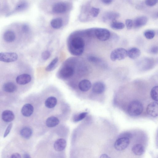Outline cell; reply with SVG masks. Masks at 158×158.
Here are the masks:
<instances>
[{"label": "cell", "mask_w": 158, "mask_h": 158, "mask_svg": "<svg viewBox=\"0 0 158 158\" xmlns=\"http://www.w3.org/2000/svg\"><path fill=\"white\" fill-rule=\"evenodd\" d=\"M28 6V4L25 2H22L16 6L15 11H20L26 9Z\"/></svg>", "instance_id": "4dcf8cb0"}, {"label": "cell", "mask_w": 158, "mask_h": 158, "mask_svg": "<svg viewBox=\"0 0 158 158\" xmlns=\"http://www.w3.org/2000/svg\"><path fill=\"white\" fill-rule=\"evenodd\" d=\"M12 126L13 124L11 123H10L9 125L8 126L4 133V138H5L10 134L12 127Z\"/></svg>", "instance_id": "e575fe53"}, {"label": "cell", "mask_w": 158, "mask_h": 158, "mask_svg": "<svg viewBox=\"0 0 158 158\" xmlns=\"http://www.w3.org/2000/svg\"><path fill=\"white\" fill-rule=\"evenodd\" d=\"M132 137V135L131 133L126 132V133H124V134H122L120 137H126L129 139L130 138H131Z\"/></svg>", "instance_id": "f35d334b"}, {"label": "cell", "mask_w": 158, "mask_h": 158, "mask_svg": "<svg viewBox=\"0 0 158 158\" xmlns=\"http://www.w3.org/2000/svg\"><path fill=\"white\" fill-rule=\"evenodd\" d=\"M132 151L133 153L136 155L140 156L144 153L145 149L144 146L140 144H137L132 148Z\"/></svg>", "instance_id": "d6986e66"}, {"label": "cell", "mask_w": 158, "mask_h": 158, "mask_svg": "<svg viewBox=\"0 0 158 158\" xmlns=\"http://www.w3.org/2000/svg\"><path fill=\"white\" fill-rule=\"evenodd\" d=\"M85 47L84 40L79 37H74L71 40L69 46L70 53L74 56H80L84 52Z\"/></svg>", "instance_id": "6da1fadb"}, {"label": "cell", "mask_w": 158, "mask_h": 158, "mask_svg": "<svg viewBox=\"0 0 158 158\" xmlns=\"http://www.w3.org/2000/svg\"><path fill=\"white\" fill-rule=\"evenodd\" d=\"M110 157H109L106 154H102L101 157H100V158H109Z\"/></svg>", "instance_id": "7bdbcfd3"}, {"label": "cell", "mask_w": 158, "mask_h": 158, "mask_svg": "<svg viewBox=\"0 0 158 158\" xmlns=\"http://www.w3.org/2000/svg\"><path fill=\"white\" fill-rule=\"evenodd\" d=\"M68 9L67 4L63 2L55 4L52 7L53 11L57 14H62L65 12Z\"/></svg>", "instance_id": "ba28073f"}, {"label": "cell", "mask_w": 158, "mask_h": 158, "mask_svg": "<svg viewBox=\"0 0 158 158\" xmlns=\"http://www.w3.org/2000/svg\"><path fill=\"white\" fill-rule=\"evenodd\" d=\"M130 143L129 138L126 137H120L115 141L114 147L116 150L122 151L128 147Z\"/></svg>", "instance_id": "5b68a950"}, {"label": "cell", "mask_w": 158, "mask_h": 158, "mask_svg": "<svg viewBox=\"0 0 158 158\" xmlns=\"http://www.w3.org/2000/svg\"><path fill=\"white\" fill-rule=\"evenodd\" d=\"M144 35L147 39H152L155 36V32L152 30H148L144 32Z\"/></svg>", "instance_id": "f1b7e54d"}, {"label": "cell", "mask_w": 158, "mask_h": 158, "mask_svg": "<svg viewBox=\"0 0 158 158\" xmlns=\"http://www.w3.org/2000/svg\"><path fill=\"white\" fill-rule=\"evenodd\" d=\"M87 114V112H85L76 115L74 116L73 121L75 122H77L82 120L86 117Z\"/></svg>", "instance_id": "f546056e"}, {"label": "cell", "mask_w": 158, "mask_h": 158, "mask_svg": "<svg viewBox=\"0 0 158 158\" xmlns=\"http://www.w3.org/2000/svg\"><path fill=\"white\" fill-rule=\"evenodd\" d=\"M92 85L90 82L87 79H84L80 81L79 87V89L83 92H87L91 88Z\"/></svg>", "instance_id": "9a60e30c"}, {"label": "cell", "mask_w": 158, "mask_h": 158, "mask_svg": "<svg viewBox=\"0 0 158 158\" xmlns=\"http://www.w3.org/2000/svg\"><path fill=\"white\" fill-rule=\"evenodd\" d=\"M32 78L30 75L23 74L18 76L16 79V82L19 85H24L28 84L31 80Z\"/></svg>", "instance_id": "7c38bea8"}, {"label": "cell", "mask_w": 158, "mask_h": 158, "mask_svg": "<svg viewBox=\"0 0 158 158\" xmlns=\"http://www.w3.org/2000/svg\"><path fill=\"white\" fill-rule=\"evenodd\" d=\"M60 123V120L54 116L48 118L46 121V124L49 127H54L57 126Z\"/></svg>", "instance_id": "44dd1931"}, {"label": "cell", "mask_w": 158, "mask_h": 158, "mask_svg": "<svg viewBox=\"0 0 158 158\" xmlns=\"http://www.w3.org/2000/svg\"><path fill=\"white\" fill-rule=\"evenodd\" d=\"M147 22L148 18L146 16H139L133 22V26L136 28H139L145 26Z\"/></svg>", "instance_id": "4fadbf2b"}, {"label": "cell", "mask_w": 158, "mask_h": 158, "mask_svg": "<svg viewBox=\"0 0 158 158\" xmlns=\"http://www.w3.org/2000/svg\"><path fill=\"white\" fill-rule=\"evenodd\" d=\"M150 52L152 54H157L158 51V47L157 46H154L151 48Z\"/></svg>", "instance_id": "74e56055"}, {"label": "cell", "mask_w": 158, "mask_h": 158, "mask_svg": "<svg viewBox=\"0 0 158 158\" xmlns=\"http://www.w3.org/2000/svg\"><path fill=\"white\" fill-rule=\"evenodd\" d=\"M147 114L153 117H157L158 114V105L157 101L151 103L149 104L147 108Z\"/></svg>", "instance_id": "52a82bcc"}, {"label": "cell", "mask_w": 158, "mask_h": 158, "mask_svg": "<svg viewBox=\"0 0 158 158\" xmlns=\"http://www.w3.org/2000/svg\"><path fill=\"white\" fill-rule=\"evenodd\" d=\"M23 29L24 32H27L29 30V27L26 25H24L23 27Z\"/></svg>", "instance_id": "b9f144b4"}, {"label": "cell", "mask_w": 158, "mask_h": 158, "mask_svg": "<svg viewBox=\"0 0 158 158\" xmlns=\"http://www.w3.org/2000/svg\"><path fill=\"white\" fill-rule=\"evenodd\" d=\"M59 61L57 57L55 58L47 66L46 70L47 71H51L53 70L55 66Z\"/></svg>", "instance_id": "4316f807"}, {"label": "cell", "mask_w": 158, "mask_h": 158, "mask_svg": "<svg viewBox=\"0 0 158 158\" xmlns=\"http://www.w3.org/2000/svg\"><path fill=\"white\" fill-rule=\"evenodd\" d=\"M102 2L106 4H109L111 3L113 0H101Z\"/></svg>", "instance_id": "ab89813d"}, {"label": "cell", "mask_w": 158, "mask_h": 158, "mask_svg": "<svg viewBox=\"0 0 158 158\" xmlns=\"http://www.w3.org/2000/svg\"><path fill=\"white\" fill-rule=\"evenodd\" d=\"M34 108L30 104L24 105L22 107L21 112L22 115L26 117H29L34 112Z\"/></svg>", "instance_id": "5bb4252c"}, {"label": "cell", "mask_w": 158, "mask_h": 158, "mask_svg": "<svg viewBox=\"0 0 158 158\" xmlns=\"http://www.w3.org/2000/svg\"><path fill=\"white\" fill-rule=\"evenodd\" d=\"M88 60L94 63H97L100 62L101 60L98 58L93 56H90L88 57Z\"/></svg>", "instance_id": "8d00e7d4"}, {"label": "cell", "mask_w": 158, "mask_h": 158, "mask_svg": "<svg viewBox=\"0 0 158 158\" xmlns=\"http://www.w3.org/2000/svg\"><path fill=\"white\" fill-rule=\"evenodd\" d=\"M128 56L127 51L123 48H118L112 51L110 54L111 60L113 61L121 60Z\"/></svg>", "instance_id": "3957f363"}, {"label": "cell", "mask_w": 158, "mask_h": 158, "mask_svg": "<svg viewBox=\"0 0 158 158\" xmlns=\"http://www.w3.org/2000/svg\"><path fill=\"white\" fill-rule=\"evenodd\" d=\"M95 36L98 39L101 41L109 40L111 36L109 30L104 28H95Z\"/></svg>", "instance_id": "277c9868"}, {"label": "cell", "mask_w": 158, "mask_h": 158, "mask_svg": "<svg viewBox=\"0 0 158 158\" xmlns=\"http://www.w3.org/2000/svg\"><path fill=\"white\" fill-rule=\"evenodd\" d=\"M18 59L17 54L13 52L0 53V61L5 62H13Z\"/></svg>", "instance_id": "8992f818"}, {"label": "cell", "mask_w": 158, "mask_h": 158, "mask_svg": "<svg viewBox=\"0 0 158 158\" xmlns=\"http://www.w3.org/2000/svg\"><path fill=\"white\" fill-rule=\"evenodd\" d=\"M105 85L102 82L98 81L94 83L92 87L93 92L97 94L103 93L105 90Z\"/></svg>", "instance_id": "30bf717a"}, {"label": "cell", "mask_w": 158, "mask_h": 158, "mask_svg": "<svg viewBox=\"0 0 158 158\" xmlns=\"http://www.w3.org/2000/svg\"><path fill=\"white\" fill-rule=\"evenodd\" d=\"M51 26L54 29H60L63 25L62 20L60 18L54 19L51 21Z\"/></svg>", "instance_id": "cb8c5ba5"}, {"label": "cell", "mask_w": 158, "mask_h": 158, "mask_svg": "<svg viewBox=\"0 0 158 158\" xmlns=\"http://www.w3.org/2000/svg\"><path fill=\"white\" fill-rule=\"evenodd\" d=\"M120 14L119 13L114 12H107L104 14L103 16V20L104 22H113L119 18Z\"/></svg>", "instance_id": "9c48e42d"}, {"label": "cell", "mask_w": 158, "mask_h": 158, "mask_svg": "<svg viewBox=\"0 0 158 158\" xmlns=\"http://www.w3.org/2000/svg\"><path fill=\"white\" fill-rule=\"evenodd\" d=\"M111 27L115 30H121L123 29L125 27L124 24L122 22L114 21L112 22Z\"/></svg>", "instance_id": "484cf974"}, {"label": "cell", "mask_w": 158, "mask_h": 158, "mask_svg": "<svg viewBox=\"0 0 158 158\" xmlns=\"http://www.w3.org/2000/svg\"><path fill=\"white\" fill-rule=\"evenodd\" d=\"M158 0H146L145 3L148 6L153 7L157 3Z\"/></svg>", "instance_id": "836d02e7"}, {"label": "cell", "mask_w": 158, "mask_h": 158, "mask_svg": "<svg viewBox=\"0 0 158 158\" xmlns=\"http://www.w3.org/2000/svg\"><path fill=\"white\" fill-rule=\"evenodd\" d=\"M126 25L128 29H132L133 26V21L131 19H127L125 21Z\"/></svg>", "instance_id": "d590c367"}, {"label": "cell", "mask_w": 158, "mask_h": 158, "mask_svg": "<svg viewBox=\"0 0 158 158\" xmlns=\"http://www.w3.org/2000/svg\"><path fill=\"white\" fill-rule=\"evenodd\" d=\"M3 89L6 92L13 93L16 90L17 87L14 83L12 82H8L5 83L4 85Z\"/></svg>", "instance_id": "603a6c76"}, {"label": "cell", "mask_w": 158, "mask_h": 158, "mask_svg": "<svg viewBox=\"0 0 158 158\" xmlns=\"http://www.w3.org/2000/svg\"><path fill=\"white\" fill-rule=\"evenodd\" d=\"M57 102V99L55 97H51L47 99L45 101V104L47 107L52 108L55 106Z\"/></svg>", "instance_id": "d4e9b609"}, {"label": "cell", "mask_w": 158, "mask_h": 158, "mask_svg": "<svg viewBox=\"0 0 158 158\" xmlns=\"http://www.w3.org/2000/svg\"><path fill=\"white\" fill-rule=\"evenodd\" d=\"M73 68L70 66H66L60 72V76L62 78L67 79L71 77L74 74Z\"/></svg>", "instance_id": "8fae6325"}, {"label": "cell", "mask_w": 158, "mask_h": 158, "mask_svg": "<svg viewBox=\"0 0 158 158\" xmlns=\"http://www.w3.org/2000/svg\"><path fill=\"white\" fill-rule=\"evenodd\" d=\"M24 158H30V156L28 154H24Z\"/></svg>", "instance_id": "ee69618b"}, {"label": "cell", "mask_w": 158, "mask_h": 158, "mask_svg": "<svg viewBox=\"0 0 158 158\" xmlns=\"http://www.w3.org/2000/svg\"><path fill=\"white\" fill-rule=\"evenodd\" d=\"M11 157L12 158H20L21 157L20 154L18 153H15L12 154Z\"/></svg>", "instance_id": "60d3db41"}, {"label": "cell", "mask_w": 158, "mask_h": 158, "mask_svg": "<svg viewBox=\"0 0 158 158\" xmlns=\"http://www.w3.org/2000/svg\"><path fill=\"white\" fill-rule=\"evenodd\" d=\"M51 55V53L49 51H45L41 54V58L43 60H48Z\"/></svg>", "instance_id": "d6a6232c"}, {"label": "cell", "mask_w": 158, "mask_h": 158, "mask_svg": "<svg viewBox=\"0 0 158 158\" xmlns=\"http://www.w3.org/2000/svg\"><path fill=\"white\" fill-rule=\"evenodd\" d=\"M143 110V105L138 101L131 102L128 108V112L129 115L132 116H137L142 113Z\"/></svg>", "instance_id": "7a4b0ae2"}, {"label": "cell", "mask_w": 158, "mask_h": 158, "mask_svg": "<svg viewBox=\"0 0 158 158\" xmlns=\"http://www.w3.org/2000/svg\"><path fill=\"white\" fill-rule=\"evenodd\" d=\"M32 130L29 127H26L22 128L20 131L21 136L25 139H29L32 136Z\"/></svg>", "instance_id": "ffe728a7"}, {"label": "cell", "mask_w": 158, "mask_h": 158, "mask_svg": "<svg viewBox=\"0 0 158 158\" xmlns=\"http://www.w3.org/2000/svg\"><path fill=\"white\" fill-rule=\"evenodd\" d=\"M100 12V10L98 8L93 7L91 9L90 13L93 17H97Z\"/></svg>", "instance_id": "1f68e13d"}, {"label": "cell", "mask_w": 158, "mask_h": 158, "mask_svg": "<svg viewBox=\"0 0 158 158\" xmlns=\"http://www.w3.org/2000/svg\"><path fill=\"white\" fill-rule=\"evenodd\" d=\"M3 120L6 122H10L12 121L15 118V115L12 112L9 110H5L2 114Z\"/></svg>", "instance_id": "2e32d148"}, {"label": "cell", "mask_w": 158, "mask_h": 158, "mask_svg": "<svg viewBox=\"0 0 158 158\" xmlns=\"http://www.w3.org/2000/svg\"><path fill=\"white\" fill-rule=\"evenodd\" d=\"M66 146L65 140L63 139H60L56 141L54 144V148L56 151H61L65 148Z\"/></svg>", "instance_id": "ac0fdd59"}, {"label": "cell", "mask_w": 158, "mask_h": 158, "mask_svg": "<svg viewBox=\"0 0 158 158\" xmlns=\"http://www.w3.org/2000/svg\"><path fill=\"white\" fill-rule=\"evenodd\" d=\"M158 91L157 86H155L151 90V95L152 98L155 101H158Z\"/></svg>", "instance_id": "83f0119b"}, {"label": "cell", "mask_w": 158, "mask_h": 158, "mask_svg": "<svg viewBox=\"0 0 158 158\" xmlns=\"http://www.w3.org/2000/svg\"><path fill=\"white\" fill-rule=\"evenodd\" d=\"M15 33L11 30L6 31L4 34V40L7 43H12L15 39Z\"/></svg>", "instance_id": "7402d4cb"}, {"label": "cell", "mask_w": 158, "mask_h": 158, "mask_svg": "<svg viewBox=\"0 0 158 158\" xmlns=\"http://www.w3.org/2000/svg\"><path fill=\"white\" fill-rule=\"evenodd\" d=\"M141 54L140 50L136 47L132 48L127 51L128 56L132 60L137 59Z\"/></svg>", "instance_id": "e0dca14e"}]
</instances>
